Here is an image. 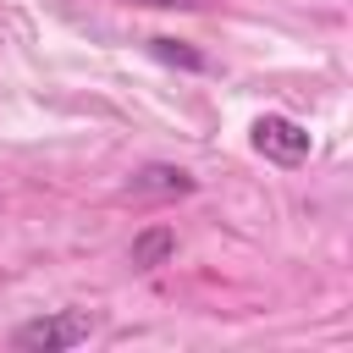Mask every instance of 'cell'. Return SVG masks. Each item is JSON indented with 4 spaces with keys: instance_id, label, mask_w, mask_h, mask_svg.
<instances>
[{
    "instance_id": "6da1fadb",
    "label": "cell",
    "mask_w": 353,
    "mask_h": 353,
    "mask_svg": "<svg viewBox=\"0 0 353 353\" xmlns=\"http://www.w3.org/2000/svg\"><path fill=\"white\" fill-rule=\"evenodd\" d=\"M94 336V314L88 309H50V314H33L11 331V347L17 353H66L77 342Z\"/></svg>"
},
{
    "instance_id": "7a4b0ae2",
    "label": "cell",
    "mask_w": 353,
    "mask_h": 353,
    "mask_svg": "<svg viewBox=\"0 0 353 353\" xmlns=\"http://www.w3.org/2000/svg\"><path fill=\"white\" fill-rule=\"evenodd\" d=\"M254 149H259L265 160H276V165H303V160L314 154V138H309V127L292 121V116H259V121H254Z\"/></svg>"
},
{
    "instance_id": "3957f363",
    "label": "cell",
    "mask_w": 353,
    "mask_h": 353,
    "mask_svg": "<svg viewBox=\"0 0 353 353\" xmlns=\"http://www.w3.org/2000/svg\"><path fill=\"white\" fill-rule=\"evenodd\" d=\"M138 199H188L199 182L182 171V165H165V160H149V165H138L132 171V182H127Z\"/></svg>"
},
{
    "instance_id": "277c9868",
    "label": "cell",
    "mask_w": 353,
    "mask_h": 353,
    "mask_svg": "<svg viewBox=\"0 0 353 353\" xmlns=\"http://www.w3.org/2000/svg\"><path fill=\"white\" fill-rule=\"evenodd\" d=\"M165 259H176V232L171 226H143L127 248V265L132 270H160Z\"/></svg>"
},
{
    "instance_id": "5b68a950",
    "label": "cell",
    "mask_w": 353,
    "mask_h": 353,
    "mask_svg": "<svg viewBox=\"0 0 353 353\" xmlns=\"http://www.w3.org/2000/svg\"><path fill=\"white\" fill-rule=\"evenodd\" d=\"M149 55L165 61V66H188V72H204V66H210V61H204L199 50H188L182 39H149Z\"/></svg>"
},
{
    "instance_id": "8992f818",
    "label": "cell",
    "mask_w": 353,
    "mask_h": 353,
    "mask_svg": "<svg viewBox=\"0 0 353 353\" xmlns=\"http://www.w3.org/2000/svg\"><path fill=\"white\" fill-rule=\"evenodd\" d=\"M127 6H149V11H204L210 0H127Z\"/></svg>"
}]
</instances>
